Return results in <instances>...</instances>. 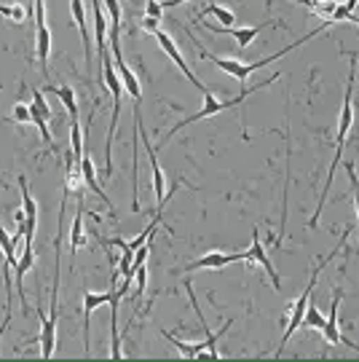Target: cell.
I'll list each match as a JSON object with an SVG mask.
<instances>
[{"instance_id": "1", "label": "cell", "mask_w": 359, "mask_h": 362, "mask_svg": "<svg viewBox=\"0 0 359 362\" xmlns=\"http://www.w3.org/2000/svg\"><path fill=\"white\" fill-rule=\"evenodd\" d=\"M351 94H354V59H351V70H348V83H346V94H343V107H341V118H338V134H335V156H333V164H330V175H327V182H324V194L319 199V207L314 212V218L308 223V228H317L322 215V207H324V199L330 194V185L335 180V169L341 167L343 161V148H346V137L348 129L354 124V103H351Z\"/></svg>"}, {"instance_id": "2", "label": "cell", "mask_w": 359, "mask_h": 362, "mask_svg": "<svg viewBox=\"0 0 359 362\" xmlns=\"http://www.w3.org/2000/svg\"><path fill=\"white\" fill-rule=\"evenodd\" d=\"M327 27H333L330 22H324V25L319 27V30H314V33H308L306 38L295 40V43H290L287 49H282V52L271 54V57H266V59H257V62H239V59H223V57H215V54H209L206 49H201V43L193 38V43H196V49H199V54H201V59H209V62H215V65L223 70V73H228L231 78H236V81H242V83H247V78L252 76L255 70H260L263 65H271V62H276V59H282V57H287V54L293 52V49H298V46H303V43H308L311 38H317V35H322Z\"/></svg>"}, {"instance_id": "3", "label": "cell", "mask_w": 359, "mask_h": 362, "mask_svg": "<svg viewBox=\"0 0 359 362\" xmlns=\"http://www.w3.org/2000/svg\"><path fill=\"white\" fill-rule=\"evenodd\" d=\"M276 78H282V76H271V78H266L263 83H255V86H249V89H244L242 94H236L233 100H218L212 91H204V107L199 110V113H193V116H188V118H182V121H177L175 127H172V132H169L167 137L158 143V148H164V145L177 134L180 129H185L188 124H196V121H204V118H209V116H218V113H223V110H228V107H233V105H239V103H244L249 94H255V91H260V89H266V86H271Z\"/></svg>"}, {"instance_id": "4", "label": "cell", "mask_w": 359, "mask_h": 362, "mask_svg": "<svg viewBox=\"0 0 359 362\" xmlns=\"http://www.w3.org/2000/svg\"><path fill=\"white\" fill-rule=\"evenodd\" d=\"M346 236H348V233H343V236H341V242H338V247H335L333 252H330V255H324V258L317 263V269H314V274H311V282H308V287L303 290V293H300V298H298L295 303L290 306V311H287V314H290V322H287V330H284V336H282V344H279V349H276V357H282V351H284V346H287V341L295 336V330L300 327V325H303V314H306V309H308V300H311V293H314V285H317V279H319L322 269H324V266H327V263H330V260H333L335 255L343 250V245H346Z\"/></svg>"}, {"instance_id": "5", "label": "cell", "mask_w": 359, "mask_h": 362, "mask_svg": "<svg viewBox=\"0 0 359 362\" xmlns=\"http://www.w3.org/2000/svg\"><path fill=\"white\" fill-rule=\"evenodd\" d=\"M33 13H35V57L43 70V76L49 78V54H52V30L46 22V3L35 0L33 3Z\"/></svg>"}, {"instance_id": "6", "label": "cell", "mask_w": 359, "mask_h": 362, "mask_svg": "<svg viewBox=\"0 0 359 362\" xmlns=\"http://www.w3.org/2000/svg\"><path fill=\"white\" fill-rule=\"evenodd\" d=\"M19 188H22V209H25V226L19 228L22 236H25V245L33 247V239H35V228H38V204L30 194V185H27V177L19 175Z\"/></svg>"}, {"instance_id": "7", "label": "cell", "mask_w": 359, "mask_h": 362, "mask_svg": "<svg viewBox=\"0 0 359 362\" xmlns=\"http://www.w3.org/2000/svg\"><path fill=\"white\" fill-rule=\"evenodd\" d=\"M110 49H113V57H116V70H118V78H121V83H124V91H126L129 97L134 100V105L142 103V86L137 76L131 73V67L124 62V54H121V40H110Z\"/></svg>"}, {"instance_id": "8", "label": "cell", "mask_w": 359, "mask_h": 362, "mask_svg": "<svg viewBox=\"0 0 359 362\" xmlns=\"http://www.w3.org/2000/svg\"><path fill=\"white\" fill-rule=\"evenodd\" d=\"M239 260H247L249 263V252H220V250H212L201 258H196L193 263L185 266V272H199V269H225L231 263H239Z\"/></svg>"}, {"instance_id": "9", "label": "cell", "mask_w": 359, "mask_h": 362, "mask_svg": "<svg viewBox=\"0 0 359 362\" xmlns=\"http://www.w3.org/2000/svg\"><path fill=\"white\" fill-rule=\"evenodd\" d=\"M155 35V40H158V46H161V49H164V52H167V57L169 59H172V62H175V65L180 67V70H182V76L188 78V81H191L193 86H196V89L201 91V94H204V91H209L204 86V83H201V81H199V78L193 76V70L188 65H185V59H182V54H180V49H177V43H175V40L169 38V33H164V30H155L153 33Z\"/></svg>"}, {"instance_id": "10", "label": "cell", "mask_w": 359, "mask_h": 362, "mask_svg": "<svg viewBox=\"0 0 359 362\" xmlns=\"http://www.w3.org/2000/svg\"><path fill=\"white\" fill-rule=\"evenodd\" d=\"M341 300H343V290H335L333 306H330V317H327V322H324V327H322V336H324V341H327L330 346H348V349L359 351L357 344L346 341V338L341 336V330H338V306H341Z\"/></svg>"}, {"instance_id": "11", "label": "cell", "mask_w": 359, "mask_h": 362, "mask_svg": "<svg viewBox=\"0 0 359 362\" xmlns=\"http://www.w3.org/2000/svg\"><path fill=\"white\" fill-rule=\"evenodd\" d=\"M247 252H249V263H257V266H263V269H266V274H269L273 290H282V279H279V274H276V269H273V263H271L266 247H263V242H260V233H257V228L252 231V247H249Z\"/></svg>"}, {"instance_id": "12", "label": "cell", "mask_w": 359, "mask_h": 362, "mask_svg": "<svg viewBox=\"0 0 359 362\" xmlns=\"http://www.w3.org/2000/svg\"><path fill=\"white\" fill-rule=\"evenodd\" d=\"M70 11H73V19L78 25V33H81V40H83V62H86V70L91 73V35H89V19H86V6L83 0H70Z\"/></svg>"}, {"instance_id": "13", "label": "cell", "mask_w": 359, "mask_h": 362, "mask_svg": "<svg viewBox=\"0 0 359 362\" xmlns=\"http://www.w3.org/2000/svg\"><path fill=\"white\" fill-rule=\"evenodd\" d=\"M40 314V309H38ZM40 357H54V349H57V311H49V314H40Z\"/></svg>"}, {"instance_id": "14", "label": "cell", "mask_w": 359, "mask_h": 362, "mask_svg": "<svg viewBox=\"0 0 359 362\" xmlns=\"http://www.w3.org/2000/svg\"><path fill=\"white\" fill-rule=\"evenodd\" d=\"M89 245V236H86V228H83V188H78V209L76 218H73V228H70V250H73V258L81 247Z\"/></svg>"}, {"instance_id": "15", "label": "cell", "mask_w": 359, "mask_h": 362, "mask_svg": "<svg viewBox=\"0 0 359 362\" xmlns=\"http://www.w3.org/2000/svg\"><path fill=\"white\" fill-rule=\"evenodd\" d=\"M110 298H113V290L110 293H86L83 296V344H86V354H89V317L91 311L97 309V306H102V303H110Z\"/></svg>"}, {"instance_id": "16", "label": "cell", "mask_w": 359, "mask_h": 362, "mask_svg": "<svg viewBox=\"0 0 359 362\" xmlns=\"http://www.w3.org/2000/svg\"><path fill=\"white\" fill-rule=\"evenodd\" d=\"M81 180H83V188H89V191H94V194L102 199L107 207H113L110 204V199H107V194L102 191V185L97 182V175H94V164H91V158H89V153H83V158H81Z\"/></svg>"}, {"instance_id": "17", "label": "cell", "mask_w": 359, "mask_h": 362, "mask_svg": "<svg viewBox=\"0 0 359 362\" xmlns=\"http://www.w3.org/2000/svg\"><path fill=\"white\" fill-rule=\"evenodd\" d=\"M43 94H54L57 100H62V105L67 107V113H70V121H81V116H78L76 91L70 89V86H46Z\"/></svg>"}, {"instance_id": "18", "label": "cell", "mask_w": 359, "mask_h": 362, "mask_svg": "<svg viewBox=\"0 0 359 362\" xmlns=\"http://www.w3.org/2000/svg\"><path fill=\"white\" fill-rule=\"evenodd\" d=\"M273 25H279V22H266V25H255V27H247V30H231L228 35H233L236 38V43L242 46V49H247L252 40H255V35L260 33V30H266V27H273Z\"/></svg>"}, {"instance_id": "19", "label": "cell", "mask_w": 359, "mask_h": 362, "mask_svg": "<svg viewBox=\"0 0 359 362\" xmlns=\"http://www.w3.org/2000/svg\"><path fill=\"white\" fill-rule=\"evenodd\" d=\"M204 13H206V16H215L220 27H225V30H233L236 13H231L228 8H223V6H218V3H212V6H209V8H206Z\"/></svg>"}, {"instance_id": "20", "label": "cell", "mask_w": 359, "mask_h": 362, "mask_svg": "<svg viewBox=\"0 0 359 362\" xmlns=\"http://www.w3.org/2000/svg\"><path fill=\"white\" fill-rule=\"evenodd\" d=\"M324 322H327V317H324V314H322V311L308 300V309H306V314H303V325H300V327H314V330H322Z\"/></svg>"}, {"instance_id": "21", "label": "cell", "mask_w": 359, "mask_h": 362, "mask_svg": "<svg viewBox=\"0 0 359 362\" xmlns=\"http://www.w3.org/2000/svg\"><path fill=\"white\" fill-rule=\"evenodd\" d=\"M30 13H33V8H25V6H19V3H13V6H0V16L11 19V22H16V25L27 22Z\"/></svg>"}, {"instance_id": "22", "label": "cell", "mask_w": 359, "mask_h": 362, "mask_svg": "<svg viewBox=\"0 0 359 362\" xmlns=\"http://www.w3.org/2000/svg\"><path fill=\"white\" fill-rule=\"evenodd\" d=\"M357 3H359V0H346V3H338L335 13L330 16V25H338V22H348V19H351V13L357 11Z\"/></svg>"}, {"instance_id": "23", "label": "cell", "mask_w": 359, "mask_h": 362, "mask_svg": "<svg viewBox=\"0 0 359 362\" xmlns=\"http://www.w3.org/2000/svg\"><path fill=\"white\" fill-rule=\"evenodd\" d=\"M33 110H35V113H40L46 121H52V118H54L52 107H49V103L43 100V91H40V89L33 91Z\"/></svg>"}, {"instance_id": "24", "label": "cell", "mask_w": 359, "mask_h": 362, "mask_svg": "<svg viewBox=\"0 0 359 362\" xmlns=\"http://www.w3.org/2000/svg\"><path fill=\"white\" fill-rule=\"evenodd\" d=\"M105 8H107V16H110V30H121V3L118 0H105Z\"/></svg>"}, {"instance_id": "25", "label": "cell", "mask_w": 359, "mask_h": 362, "mask_svg": "<svg viewBox=\"0 0 359 362\" xmlns=\"http://www.w3.org/2000/svg\"><path fill=\"white\" fill-rule=\"evenodd\" d=\"M145 16L161 19V16H164V3H161V0H148V3H145Z\"/></svg>"}, {"instance_id": "26", "label": "cell", "mask_w": 359, "mask_h": 362, "mask_svg": "<svg viewBox=\"0 0 359 362\" xmlns=\"http://www.w3.org/2000/svg\"><path fill=\"white\" fill-rule=\"evenodd\" d=\"M13 121H19V124H27V121H30V105H25V103L13 105Z\"/></svg>"}, {"instance_id": "27", "label": "cell", "mask_w": 359, "mask_h": 362, "mask_svg": "<svg viewBox=\"0 0 359 362\" xmlns=\"http://www.w3.org/2000/svg\"><path fill=\"white\" fill-rule=\"evenodd\" d=\"M137 296H142V293H145V279H148V269H145V266H140V269H137Z\"/></svg>"}, {"instance_id": "28", "label": "cell", "mask_w": 359, "mask_h": 362, "mask_svg": "<svg viewBox=\"0 0 359 362\" xmlns=\"http://www.w3.org/2000/svg\"><path fill=\"white\" fill-rule=\"evenodd\" d=\"M142 27H145L148 33H155V30H158V19H153V16H145V19H142Z\"/></svg>"}, {"instance_id": "29", "label": "cell", "mask_w": 359, "mask_h": 362, "mask_svg": "<svg viewBox=\"0 0 359 362\" xmlns=\"http://www.w3.org/2000/svg\"><path fill=\"white\" fill-rule=\"evenodd\" d=\"M180 3H191V0H164V8H175Z\"/></svg>"}, {"instance_id": "30", "label": "cell", "mask_w": 359, "mask_h": 362, "mask_svg": "<svg viewBox=\"0 0 359 362\" xmlns=\"http://www.w3.org/2000/svg\"><path fill=\"white\" fill-rule=\"evenodd\" d=\"M348 22H354V25H359V11L351 13V19H348Z\"/></svg>"}]
</instances>
